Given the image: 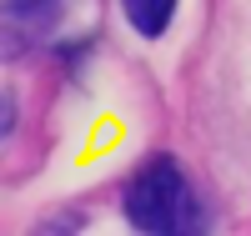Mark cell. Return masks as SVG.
<instances>
[{
  "label": "cell",
  "instance_id": "2",
  "mask_svg": "<svg viewBox=\"0 0 251 236\" xmlns=\"http://www.w3.org/2000/svg\"><path fill=\"white\" fill-rule=\"evenodd\" d=\"M66 0H0V60H20L46 46Z\"/></svg>",
  "mask_w": 251,
  "mask_h": 236
},
{
  "label": "cell",
  "instance_id": "4",
  "mask_svg": "<svg viewBox=\"0 0 251 236\" xmlns=\"http://www.w3.org/2000/svg\"><path fill=\"white\" fill-rule=\"evenodd\" d=\"M15 126V105H10V96H0V136H5Z\"/></svg>",
  "mask_w": 251,
  "mask_h": 236
},
{
  "label": "cell",
  "instance_id": "1",
  "mask_svg": "<svg viewBox=\"0 0 251 236\" xmlns=\"http://www.w3.org/2000/svg\"><path fill=\"white\" fill-rule=\"evenodd\" d=\"M121 206H126V221L151 236H186V231H201V221H206L196 186L186 181L181 161H171V156L141 161L126 181Z\"/></svg>",
  "mask_w": 251,
  "mask_h": 236
},
{
  "label": "cell",
  "instance_id": "3",
  "mask_svg": "<svg viewBox=\"0 0 251 236\" xmlns=\"http://www.w3.org/2000/svg\"><path fill=\"white\" fill-rule=\"evenodd\" d=\"M181 0H121V15L131 20V30L146 35V40H161L166 26H171V15H176Z\"/></svg>",
  "mask_w": 251,
  "mask_h": 236
}]
</instances>
